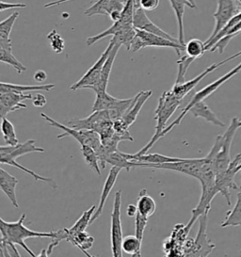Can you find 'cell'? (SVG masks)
<instances>
[{
  "mask_svg": "<svg viewBox=\"0 0 241 257\" xmlns=\"http://www.w3.org/2000/svg\"><path fill=\"white\" fill-rule=\"evenodd\" d=\"M27 215L24 213L20 219L17 221H6L0 219V231H1V239H0V255L2 257L12 256L9 252L8 248H11L15 252L17 256H21L19 251L16 249L15 245L21 246L30 255L36 257V254L29 248L26 244V239L28 238H53L55 236V232H37L30 230L24 225V221Z\"/></svg>",
  "mask_w": 241,
  "mask_h": 257,
  "instance_id": "cell-1",
  "label": "cell"
},
{
  "mask_svg": "<svg viewBox=\"0 0 241 257\" xmlns=\"http://www.w3.org/2000/svg\"><path fill=\"white\" fill-rule=\"evenodd\" d=\"M181 101L182 100L177 98L171 90L164 91L162 93V95L159 97L158 107L155 111V120L157 121L155 134L151 139L150 142L146 144L143 149L136 153L137 155L146 154L155 145V144L158 142V140H160V136L166 128L167 121L170 120V118L176 111V109L180 106Z\"/></svg>",
  "mask_w": 241,
  "mask_h": 257,
  "instance_id": "cell-2",
  "label": "cell"
},
{
  "mask_svg": "<svg viewBox=\"0 0 241 257\" xmlns=\"http://www.w3.org/2000/svg\"><path fill=\"white\" fill-rule=\"evenodd\" d=\"M241 127V120L234 117L223 135H218L210 152L214 155L216 175L222 174L231 165V147L233 138Z\"/></svg>",
  "mask_w": 241,
  "mask_h": 257,
  "instance_id": "cell-3",
  "label": "cell"
},
{
  "mask_svg": "<svg viewBox=\"0 0 241 257\" xmlns=\"http://www.w3.org/2000/svg\"><path fill=\"white\" fill-rule=\"evenodd\" d=\"M113 120L108 110H95L84 119H74L68 125L76 129H88L97 132L101 142H105L114 134Z\"/></svg>",
  "mask_w": 241,
  "mask_h": 257,
  "instance_id": "cell-4",
  "label": "cell"
},
{
  "mask_svg": "<svg viewBox=\"0 0 241 257\" xmlns=\"http://www.w3.org/2000/svg\"><path fill=\"white\" fill-rule=\"evenodd\" d=\"M240 71L241 62L237 66H235L234 68L232 69L230 72H228L224 76L219 77L216 81H214V82H212V83L209 84V85H207L206 87H204L201 91H197L195 94L191 97V100L189 101V103H188V105L185 106V108L182 110L180 115H179L170 125H168V126L164 129V131L162 132V134H161V136H160V139L163 138V137H165L169 132H171L175 126H177V125L180 123L182 120L185 118V116L188 113V110H189V108H190L191 106H193V105H195L196 103H198V102H200V101H203V100H205V99L207 98L208 96H210L211 94H213L215 91H217L222 84L225 83L227 80H229V79L232 78L233 76L237 75Z\"/></svg>",
  "mask_w": 241,
  "mask_h": 257,
  "instance_id": "cell-5",
  "label": "cell"
},
{
  "mask_svg": "<svg viewBox=\"0 0 241 257\" xmlns=\"http://www.w3.org/2000/svg\"><path fill=\"white\" fill-rule=\"evenodd\" d=\"M208 213L205 212L199 217V230L195 239H187L183 246V255L185 256H208L215 249V245L207 238L206 229L208 222Z\"/></svg>",
  "mask_w": 241,
  "mask_h": 257,
  "instance_id": "cell-6",
  "label": "cell"
},
{
  "mask_svg": "<svg viewBox=\"0 0 241 257\" xmlns=\"http://www.w3.org/2000/svg\"><path fill=\"white\" fill-rule=\"evenodd\" d=\"M41 116L51 126L56 127V128L61 129L63 131V133H61V134L57 136L59 140L62 139V138H65V137H72L73 139H75V141H77L80 144V145H90L96 151V153L102 149L103 144L101 142L100 135L98 134L97 132H95L93 130H88V129L73 128L69 125H64L59 121L54 120L51 117H49L48 115H46L44 112L41 113Z\"/></svg>",
  "mask_w": 241,
  "mask_h": 257,
  "instance_id": "cell-7",
  "label": "cell"
},
{
  "mask_svg": "<svg viewBox=\"0 0 241 257\" xmlns=\"http://www.w3.org/2000/svg\"><path fill=\"white\" fill-rule=\"evenodd\" d=\"M145 47L173 48L179 57H181V53L185 52V46H182L180 43L173 42L157 34L136 29L135 38L132 42L130 50H132L133 52H138Z\"/></svg>",
  "mask_w": 241,
  "mask_h": 257,
  "instance_id": "cell-8",
  "label": "cell"
},
{
  "mask_svg": "<svg viewBox=\"0 0 241 257\" xmlns=\"http://www.w3.org/2000/svg\"><path fill=\"white\" fill-rule=\"evenodd\" d=\"M204 158L202 159H182L179 161L169 162L163 164H149L135 161L137 167H145V168H154L159 170H169L177 172L180 174L192 176L196 179H199L202 169H203Z\"/></svg>",
  "mask_w": 241,
  "mask_h": 257,
  "instance_id": "cell-9",
  "label": "cell"
},
{
  "mask_svg": "<svg viewBox=\"0 0 241 257\" xmlns=\"http://www.w3.org/2000/svg\"><path fill=\"white\" fill-rule=\"evenodd\" d=\"M134 97L119 99L108 94L106 91L96 93V98L92 106V111L108 110L113 121L120 119L131 106Z\"/></svg>",
  "mask_w": 241,
  "mask_h": 257,
  "instance_id": "cell-10",
  "label": "cell"
},
{
  "mask_svg": "<svg viewBox=\"0 0 241 257\" xmlns=\"http://www.w3.org/2000/svg\"><path fill=\"white\" fill-rule=\"evenodd\" d=\"M241 2L237 0H218V7L213 15L215 19V27L210 37L204 44H208L212 39L218 35V32L223 30L230 20L240 13Z\"/></svg>",
  "mask_w": 241,
  "mask_h": 257,
  "instance_id": "cell-11",
  "label": "cell"
},
{
  "mask_svg": "<svg viewBox=\"0 0 241 257\" xmlns=\"http://www.w3.org/2000/svg\"><path fill=\"white\" fill-rule=\"evenodd\" d=\"M113 46H114V44L110 41L109 45L105 48V51L100 56V58L98 59L96 62L86 72V74L77 82H75L71 86L70 89L72 91H78V90H82V89L92 90L95 86H97V84L100 81V78H101L104 64L112 49Z\"/></svg>",
  "mask_w": 241,
  "mask_h": 257,
  "instance_id": "cell-12",
  "label": "cell"
},
{
  "mask_svg": "<svg viewBox=\"0 0 241 257\" xmlns=\"http://www.w3.org/2000/svg\"><path fill=\"white\" fill-rule=\"evenodd\" d=\"M120 206H122V191L118 190L115 193L112 213H111V226H110V241L111 251L115 257L123 256V229L120 220Z\"/></svg>",
  "mask_w": 241,
  "mask_h": 257,
  "instance_id": "cell-13",
  "label": "cell"
},
{
  "mask_svg": "<svg viewBox=\"0 0 241 257\" xmlns=\"http://www.w3.org/2000/svg\"><path fill=\"white\" fill-rule=\"evenodd\" d=\"M126 6V0H98L84 12V16H107L113 22L118 21Z\"/></svg>",
  "mask_w": 241,
  "mask_h": 257,
  "instance_id": "cell-14",
  "label": "cell"
},
{
  "mask_svg": "<svg viewBox=\"0 0 241 257\" xmlns=\"http://www.w3.org/2000/svg\"><path fill=\"white\" fill-rule=\"evenodd\" d=\"M241 162V154L235 156V158L231 162V165L228 168V170L222 174L216 175V188L218 189V193H221L225 197L226 202L228 205L232 204L231 201V193L230 189H236L237 186L233 181L236 172V167Z\"/></svg>",
  "mask_w": 241,
  "mask_h": 257,
  "instance_id": "cell-15",
  "label": "cell"
},
{
  "mask_svg": "<svg viewBox=\"0 0 241 257\" xmlns=\"http://www.w3.org/2000/svg\"><path fill=\"white\" fill-rule=\"evenodd\" d=\"M45 153L44 148L37 147L35 145L34 140H29L24 144H18L15 146L11 145H2L0 147V162L2 165H4L8 160L18 159L25 155H28L30 153Z\"/></svg>",
  "mask_w": 241,
  "mask_h": 257,
  "instance_id": "cell-16",
  "label": "cell"
},
{
  "mask_svg": "<svg viewBox=\"0 0 241 257\" xmlns=\"http://www.w3.org/2000/svg\"><path fill=\"white\" fill-rule=\"evenodd\" d=\"M33 96L31 94L17 93V92H1L0 93V116L1 118L6 117V115L15 112L19 109H25L28 106L23 103V101L30 99Z\"/></svg>",
  "mask_w": 241,
  "mask_h": 257,
  "instance_id": "cell-17",
  "label": "cell"
},
{
  "mask_svg": "<svg viewBox=\"0 0 241 257\" xmlns=\"http://www.w3.org/2000/svg\"><path fill=\"white\" fill-rule=\"evenodd\" d=\"M134 27L137 30L147 31V32L162 36L164 38L169 39L173 42L179 43L178 39L174 38L173 36L170 35L169 33H167L163 30H161L158 26L151 21L149 17L146 15L145 11L139 6L138 1H137V5H136L135 14H134Z\"/></svg>",
  "mask_w": 241,
  "mask_h": 257,
  "instance_id": "cell-18",
  "label": "cell"
},
{
  "mask_svg": "<svg viewBox=\"0 0 241 257\" xmlns=\"http://www.w3.org/2000/svg\"><path fill=\"white\" fill-rule=\"evenodd\" d=\"M223 64H225L224 61L212 64L211 66L205 69L203 73H201L199 76H196L193 79L188 80V81H185V82H183V83L174 84L171 91H172V92H173V94H174L177 98L183 100V99L185 98V97L188 95L190 91H192V90L195 88L198 84L200 83V82L203 80L205 76H207V75H209L213 71H215L216 69H218L219 66H221V65H223Z\"/></svg>",
  "mask_w": 241,
  "mask_h": 257,
  "instance_id": "cell-19",
  "label": "cell"
},
{
  "mask_svg": "<svg viewBox=\"0 0 241 257\" xmlns=\"http://www.w3.org/2000/svg\"><path fill=\"white\" fill-rule=\"evenodd\" d=\"M120 168L119 167H111L108 175L105 179V183H104V187L102 189V192H101V196H100V201H99V204L98 206L96 207V210L94 212L92 218L90 219V224H92L96 219L100 218V216L102 215V213L104 211V207H105V202L108 198V195L110 194L111 190H112L116 181H117V178L119 176L120 172Z\"/></svg>",
  "mask_w": 241,
  "mask_h": 257,
  "instance_id": "cell-20",
  "label": "cell"
},
{
  "mask_svg": "<svg viewBox=\"0 0 241 257\" xmlns=\"http://www.w3.org/2000/svg\"><path fill=\"white\" fill-rule=\"evenodd\" d=\"M152 94H153V91L148 90V91H140L136 96H134V100H133L131 106H129L127 112L124 114V116L122 117V119L125 121L129 127L135 122L143 106L145 105L147 100L150 98Z\"/></svg>",
  "mask_w": 241,
  "mask_h": 257,
  "instance_id": "cell-21",
  "label": "cell"
},
{
  "mask_svg": "<svg viewBox=\"0 0 241 257\" xmlns=\"http://www.w3.org/2000/svg\"><path fill=\"white\" fill-rule=\"evenodd\" d=\"M19 181L15 176L9 174L3 168L0 169V189L16 208L19 207L16 197V187Z\"/></svg>",
  "mask_w": 241,
  "mask_h": 257,
  "instance_id": "cell-22",
  "label": "cell"
},
{
  "mask_svg": "<svg viewBox=\"0 0 241 257\" xmlns=\"http://www.w3.org/2000/svg\"><path fill=\"white\" fill-rule=\"evenodd\" d=\"M120 46L119 45H114L110 51V53L108 55L106 61H105V64H104V67L102 70V75H101V78H100V81L97 84V86H95L91 91H94L95 94L96 93H100V92H104L106 91V88H107V85H108V81H109V77H110V74H111V71H112V66L115 59L117 57V54L119 52V49H120Z\"/></svg>",
  "mask_w": 241,
  "mask_h": 257,
  "instance_id": "cell-23",
  "label": "cell"
},
{
  "mask_svg": "<svg viewBox=\"0 0 241 257\" xmlns=\"http://www.w3.org/2000/svg\"><path fill=\"white\" fill-rule=\"evenodd\" d=\"M0 61L11 65L16 70L18 74H22L27 71V67L22 62L18 61L13 54L12 42L10 40H0Z\"/></svg>",
  "mask_w": 241,
  "mask_h": 257,
  "instance_id": "cell-24",
  "label": "cell"
},
{
  "mask_svg": "<svg viewBox=\"0 0 241 257\" xmlns=\"http://www.w3.org/2000/svg\"><path fill=\"white\" fill-rule=\"evenodd\" d=\"M67 232V241L71 242L76 248L80 249L83 253L87 256H91L88 252L89 249H91L94 243V238L88 234L86 231L77 232V233H71L69 228H66Z\"/></svg>",
  "mask_w": 241,
  "mask_h": 257,
  "instance_id": "cell-25",
  "label": "cell"
},
{
  "mask_svg": "<svg viewBox=\"0 0 241 257\" xmlns=\"http://www.w3.org/2000/svg\"><path fill=\"white\" fill-rule=\"evenodd\" d=\"M56 87L55 84H42V85H18V84L0 83V93L1 92H17L25 93L26 91H45L49 92Z\"/></svg>",
  "mask_w": 241,
  "mask_h": 257,
  "instance_id": "cell-26",
  "label": "cell"
},
{
  "mask_svg": "<svg viewBox=\"0 0 241 257\" xmlns=\"http://www.w3.org/2000/svg\"><path fill=\"white\" fill-rule=\"evenodd\" d=\"M188 112H190L196 118H203L205 121L211 122L215 125H218L220 127L224 126V123L220 121L217 117V115L211 110L209 106H207L206 103L204 102V100L200 101L191 106Z\"/></svg>",
  "mask_w": 241,
  "mask_h": 257,
  "instance_id": "cell-27",
  "label": "cell"
},
{
  "mask_svg": "<svg viewBox=\"0 0 241 257\" xmlns=\"http://www.w3.org/2000/svg\"><path fill=\"white\" fill-rule=\"evenodd\" d=\"M127 159L132 161H139L143 163H149V164H163V163H169V162H175L179 161L182 159L179 158H171L160 155L158 153L154 154H143V155H137V154H127L124 153Z\"/></svg>",
  "mask_w": 241,
  "mask_h": 257,
  "instance_id": "cell-28",
  "label": "cell"
},
{
  "mask_svg": "<svg viewBox=\"0 0 241 257\" xmlns=\"http://www.w3.org/2000/svg\"><path fill=\"white\" fill-rule=\"evenodd\" d=\"M137 207L138 211L147 218L153 216L156 212L157 204L155 200L147 193V190L145 189H142L139 194Z\"/></svg>",
  "mask_w": 241,
  "mask_h": 257,
  "instance_id": "cell-29",
  "label": "cell"
},
{
  "mask_svg": "<svg viewBox=\"0 0 241 257\" xmlns=\"http://www.w3.org/2000/svg\"><path fill=\"white\" fill-rule=\"evenodd\" d=\"M105 164H110L112 166L119 167L120 169H126L127 171H130L132 168L137 167L135 161L127 159L124 153L119 150L107 154L105 156Z\"/></svg>",
  "mask_w": 241,
  "mask_h": 257,
  "instance_id": "cell-30",
  "label": "cell"
},
{
  "mask_svg": "<svg viewBox=\"0 0 241 257\" xmlns=\"http://www.w3.org/2000/svg\"><path fill=\"white\" fill-rule=\"evenodd\" d=\"M143 241L137 235H127L123 238L122 249L123 251L132 256H142Z\"/></svg>",
  "mask_w": 241,
  "mask_h": 257,
  "instance_id": "cell-31",
  "label": "cell"
},
{
  "mask_svg": "<svg viewBox=\"0 0 241 257\" xmlns=\"http://www.w3.org/2000/svg\"><path fill=\"white\" fill-rule=\"evenodd\" d=\"M241 226V189L237 194V201L231 211L227 212L225 220L221 223V227Z\"/></svg>",
  "mask_w": 241,
  "mask_h": 257,
  "instance_id": "cell-32",
  "label": "cell"
},
{
  "mask_svg": "<svg viewBox=\"0 0 241 257\" xmlns=\"http://www.w3.org/2000/svg\"><path fill=\"white\" fill-rule=\"evenodd\" d=\"M80 151L82 154L83 159L85 160V162L98 175H101V169L99 165V158H98L97 153L96 151L90 146V145H81Z\"/></svg>",
  "mask_w": 241,
  "mask_h": 257,
  "instance_id": "cell-33",
  "label": "cell"
},
{
  "mask_svg": "<svg viewBox=\"0 0 241 257\" xmlns=\"http://www.w3.org/2000/svg\"><path fill=\"white\" fill-rule=\"evenodd\" d=\"M1 132L7 145L15 146L19 144V141L16 136L15 125L6 117L1 118Z\"/></svg>",
  "mask_w": 241,
  "mask_h": 257,
  "instance_id": "cell-34",
  "label": "cell"
},
{
  "mask_svg": "<svg viewBox=\"0 0 241 257\" xmlns=\"http://www.w3.org/2000/svg\"><path fill=\"white\" fill-rule=\"evenodd\" d=\"M205 51V44L199 39H191L185 45V53L194 60L201 58Z\"/></svg>",
  "mask_w": 241,
  "mask_h": 257,
  "instance_id": "cell-35",
  "label": "cell"
},
{
  "mask_svg": "<svg viewBox=\"0 0 241 257\" xmlns=\"http://www.w3.org/2000/svg\"><path fill=\"white\" fill-rule=\"evenodd\" d=\"M6 165H9V166H13L15 167V168H17V169H19L20 171H23L24 173H26V174H30L31 175L36 181H41V182H45V183H47L53 189H57L58 188V185H57V183L56 181L53 179V178H48V177H45V176H42V175H39V174H36L34 171H32V170H30V169H28V168H26V167L22 166L20 163H18L16 160L15 159H13V160H8L7 162L5 163Z\"/></svg>",
  "mask_w": 241,
  "mask_h": 257,
  "instance_id": "cell-36",
  "label": "cell"
},
{
  "mask_svg": "<svg viewBox=\"0 0 241 257\" xmlns=\"http://www.w3.org/2000/svg\"><path fill=\"white\" fill-rule=\"evenodd\" d=\"M96 205H92L88 210L83 213L80 216V218L76 220L75 224L71 228H69L71 233H77V232H82L86 231L87 227L90 224V219L92 218L94 212L96 210Z\"/></svg>",
  "mask_w": 241,
  "mask_h": 257,
  "instance_id": "cell-37",
  "label": "cell"
},
{
  "mask_svg": "<svg viewBox=\"0 0 241 257\" xmlns=\"http://www.w3.org/2000/svg\"><path fill=\"white\" fill-rule=\"evenodd\" d=\"M194 61H195L194 59L188 57V55H186V54L181 56L180 60L177 61L178 72H177V76H176V80L174 84L183 83L186 81V74L188 72V67Z\"/></svg>",
  "mask_w": 241,
  "mask_h": 257,
  "instance_id": "cell-38",
  "label": "cell"
},
{
  "mask_svg": "<svg viewBox=\"0 0 241 257\" xmlns=\"http://www.w3.org/2000/svg\"><path fill=\"white\" fill-rule=\"evenodd\" d=\"M19 16V13L15 12L0 23V40H10L11 32L14 29L15 21Z\"/></svg>",
  "mask_w": 241,
  "mask_h": 257,
  "instance_id": "cell-39",
  "label": "cell"
},
{
  "mask_svg": "<svg viewBox=\"0 0 241 257\" xmlns=\"http://www.w3.org/2000/svg\"><path fill=\"white\" fill-rule=\"evenodd\" d=\"M129 126L125 122V121L120 118L113 121V129L114 132L117 136L119 137L122 142L124 141H128V142H133V138L131 136L129 132Z\"/></svg>",
  "mask_w": 241,
  "mask_h": 257,
  "instance_id": "cell-40",
  "label": "cell"
},
{
  "mask_svg": "<svg viewBox=\"0 0 241 257\" xmlns=\"http://www.w3.org/2000/svg\"><path fill=\"white\" fill-rule=\"evenodd\" d=\"M47 39H48L51 48H52V50L55 53L60 54L63 52L64 47H65V42L60 34L58 33V31L56 30L50 31L47 34Z\"/></svg>",
  "mask_w": 241,
  "mask_h": 257,
  "instance_id": "cell-41",
  "label": "cell"
},
{
  "mask_svg": "<svg viewBox=\"0 0 241 257\" xmlns=\"http://www.w3.org/2000/svg\"><path fill=\"white\" fill-rule=\"evenodd\" d=\"M147 222H148V218L138 211L135 217V234L137 237L142 241L143 240V234L147 226Z\"/></svg>",
  "mask_w": 241,
  "mask_h": 257,
  "instance_id": "cell-42",
  "label": "cell"
},
{
  "mask_svg": "<svg viewBox=\"0 0 241 257\" xmlns=\"http://www.w3.org/2000/svg\"><path fill=\"white\" fill-rule=\"evenodd\" d=\"M138 4L144 11H155L159 5V0H139Z\"/></svg>",
  "mask_w": 241,
  "mask_h": 257,
  "instance_id": "cell-43",
  "label": "cell"
},
{
  "mask_svg": "<svg viewBox=\"0 0 241 257\" xmlns=\"http://www.w3.org/2000/svg\"><path fill=\"white\" fill-rule=\"evenodd\" d=\"M27 5L23 3H12V2H5L1 1L0 2V11L4 12L6 10H12V9H23L26 8Z\"/></svg>",
  "mask_w": 241,
  "mask_h": 257,
  "instance_id": "cell-44",
  "label": "cell"
},
{
  "mask_svg": "<svg viewBox=\"0 0 241 257\" xmlns=\"http://www.w3.org/2000/svg\"><path fill=\"white\" fill-rule=\"evenodd\" d=\"M32 103H33L34 106H37V107H43V106H45L46 105L47 101H46V99H45V96L43 94H37V95L33 96Z\"/></svg>",
  "mask_w": 241,
  "mask_h": 257,
  "instance_id": "cell-45",
  "label": "cell"
},
{
  "mask_svg": "<svg viewBox=\"0 0 241 257\" xmlns=\"http://www.w3.org/2000/svg\"><path fill=\"white\" fill-rule=\"evenodd\" d=\"M47 79V74L43 70H39L34 74V80L37 82H44Z\"/></svg>",
  "mask_w": 241,
  "mask_h": 257,
  "instance_id": "cell-46",
  "label": "cell"
},
{
  "mask_svg": "<svg viewBox=\"0 0 241 257\" xmlns=\"http://www.w3.org/2000/svg\"><path fill=\"white\" fill-rule=\"evenodd\" d=\"M138 213V207L137 204H128V208H127V214L128 217L130 218H135L136 215Z\"/></svg>",
  "mask_w": 241,
  "mask_h": 257,
  "instance_id": "cell-47",
  "label": "cell"
},
{
  "mask_svg": "<svg viewBox=\"0 0 241 257\" xmlns=\"http://www.w3.org/2000/svg\"><path fill=\"white\" fill-rule=\"evenodd\" d=\"M72 0H55V1H51V2H48L45 4V8H52V7H56V6H59L62 3H65V2H70Z\"/></svg>",
  "mask_w": 241,
  "mask_h": 257,
  "instance_id": "cell-48",
  "label": "cell"
},
{
  "mask_svg": "<svg viewBox=\"0 0 241 257\" xmlns=\"http://www.w3.org/2000/svg\"><path fill=\"white\" fill-rule=\"evenodd\" d=\"M183 1L186 3V5H187V7H188V8L195 9L197 7L194 0H183Z\"/></svg>",
  "mask_w": 241,
  "mask_h": 257,
  "instance_id": "cell-49",
  "label": "cell"
},
{
  "mask_svg": "<svg viewBox=\"0 0 241 257\" xmlns=\"http://www.w3.org/2000/svg\"><path fill=\"white\" fill-rule=\"evenodd\" d=\"M239 56H241V51H239L238 53L234 54V55H233V56H231V57H229L228 59H226V60H224V62H225V63H227L228 61H233V60H234L235 58H237V57H239Z\"/></svg>",
  "mask_w": 241,
  "mask_h": 257,
  "instance_id": "cell-50",
  "label": "cell"
},
{
  "mask_svg": "<svg viewBox=\"0 0 241 257\" xmlns=\"http://www.w3.org/2000/svg\"><path fill=\"white\" fill-rule=\"evenodd\" d=\"M241 171V162L237 165V167H236V172L238 173V172H240Z\"/></svg>",
  "mask_w": 241,
  "mask_h": 257,
  "instance_id": "cell-51",
  "label": "cell"
},
{
  "mask_svg": "<svg viewBox=\"0 0 241 257\" xmlns=\"http://www.w3.org/2000/svg\"><path fill=\"white\" fill-rule=\"evenodd\" d=\"M237 1H239V2H241V0H237Z\"/></svg>",
  "mask_w": 241,
  "mask_h": 257,
  "instance_id": "cell-52",
  "label": "cell"
}]
</instances>
